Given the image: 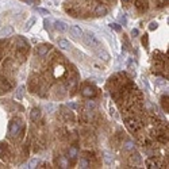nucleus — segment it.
Returning <instances> with one entry per match:
<instances>
[{
	"label": "nucleus",
	"instance_id": "obj_1",
	"mask_svg": "<svg viewBox=\"0 0 169 169\" xmlns=\"http://www.w3.org/2000/svg\"><path fill=\"white\" fill-rule=\"evenodd\" d=\"M82 38H84L85 45H88V46H91V47H97V46H99V41L95 38V35H93V34L87 33V34H84V37H82Z\"/></svg>",
	"mask_w": 169,
	"mask_h": 169
},
{
	"label": "nucleus",
	"instance_id": "obj_2",
	"mask_svg": "<svg viewBox=\"0 0 169 169\" xmlns=\"http://www.w3.org/2000/svg\"><path fill=\"white\" fill-rule=\"evenodd\" d=\"M54 24H56V29H57L60 33H65V31H68V24L65 23V22H62V20H56Z\"/></svg>",
	"mask_w": 169,
	"mask_h": 169
},
{
	"label": "nucleus",
	"instance_id": "obj_3",
	"mask_svg": "<svg viewBox=\"0 0 169 169\" xmlns=\"http://www.w3.org/2000/svg\"><path fill=\"white\" fill-rule=\"evenodd\" d=\"M69 31H70V34H72V37H76V38L82 35V30L78 27V26H70Z\"/></svg>",
	"mask_w": 169,
	"mask_h": 169
},
{
	"label": "nucleus",
	"instance_id": "obj_4",
	"mask_svg": "<svg viewBox=\"0 0 169 169\" xmlns=\"http://www.w3.org/2000/svg\"><path fill=\"white\" fill-rule=\"evenodd\" d=\"M20 129V123L19 122H11L10 125V129H8V133L10 134H16Z\"/></svg>",
	"mask_w": 169,
	"mask_h": 169
},
{
	"label": "nucleus",
	"instance_id": "obj_5",
	"mask_svg": "<svg viewBox=\"0 0 169 169\" xmlns=\"http://www.w3.org/2000/svg\"><path fill=\"white\" fill-rule=\"evenodd\" d=\"M14 33V29L11 26H4L2 30H0V37H8Z\"/></svg>",
	"mask_w": 169,
	"mask_h": 169
},
{
	"label": "nucleus",
	"instance_id": "obj_6",
	"mask_svg": "<svg viewBox=\"0 0 169 169\" xmlns=\"http://www.w3.org/2000/svg\"><path fill=\"white\" fill-rule=\"evenodd\" d=\"M95 14L97 15V16H104V15L107 14V8L104 6L99 4V6L96 7V10H95Z\"/></svg>",
	"mask_w": 169,
	"mask_h": 169
},
{
	"label": "nucleus",
	"instance_id": "obj_7",
	"mask_svg": "<svg viewBox=\"0 0 169 169\" xmlns=\"http://www.w3.org/2000/svg\"><path fill=\"white\" fill-rule=\"evenodd\" d=\"M39 116H41L39 108H33V110H31V114H30V118H31V121H34V122L38 121Z\"/></svg>",
	"mask_w": 169,
	"mask_h": 169
},
{
	"label": "nucleus",
	"instance_id": "obj_8",
	"mask_svg": "<svg viewBox=\"0 0 169 169\" xmlns=\"http://www.w3.org/2000/svg\"><path fill=\"white\" fill-rule=\"evenodd\" d=\"M23 93H24V87L20 85V87L16 89V92H15V97H16L18 100H22L23 99Z\"/></svg>",
	"mask_w": 169,
	"mask_h": 169
},
{
	"label": "nucleus",
	"instance_id": "obj_9",
	"mask_svg": "<svg viewBox=\"0 0 169 169\" xmlns=\"http://www.w3.org/2000/svg\"><path fill=\"white\" fill-rule=\"evenodd\" d=\"M97 56H99V58H100V60H103V61H106V62H107V61H110V58H111V57H110V54H108L106 50L99 51V53H97Z\"/></svg>",
	"mask_w": 169,
	"mask_h": 169
},
{
	"label": "nucleus",
	"instance_id": "obj_10",
	"mask_svg": "<svg viewBox=\"0 0 169 169\" xmlns=\"http://www.w3.org/2000/svg\"><path fill=\"white\" fill-rule=\"evenodd\" d=\"M58 46L61 49H64V50H66V49L70 47V45H69V42H68L66 39H60L58 41Z\"/></svg>",
	"mask_w": 169,
	"mask_h": 169
},
{
	"label": "nucleus",
	"instance_id": "obj_11",
	"mask_svg": "<svg viewBox=\"0 0 169 169\" xmlns=\"http://www.w3.org/2000/svg\"><path fill=\"white\" fill-rule=\"evenodd\" d=\"M49 49H50V46L49 45H43V46H41L39 49H38V54L39 56H45L49 51Z\"/></svg>",
	"mask_w": 169,
	"mask_h": 169
},
{
	"label": "nucleus",
	"instance_id": "obj_12",
	"mask_svg": "<svg viewBox=\"0 0 169 169\" xmlns=\"http://www.w3.org/2000/svg\"><path fill=\"white\" fill-rule=\"evenodd\" d=\"M112 161H114V158H112V156L110 154V153H108V152L104 153V162H106L107 165H111Z\"/></svg>",
	"mask_w": 169,
	"mask_h": 169
},
{
	"label": "nucleus",
	"instance_id": "obj_13",
	"mask_svg": "<svg viewBox=\"0 0 169 169\" xmlns=\"http://www.w3.org/2000/svg\"><path fill=\"white\" fill-rule=\"evenodd\" d=\"M82 95H84V96H93V95H95V91H93L92 88L87 87V88H84V92H82Z\"/></svg>",
	"mask_w": 169,
	"mask_h": 169
},
{
	"label": "nucleus",
	"instance_id": "obj_14",
	"mask_svg": "<svg viewBox=\"0 0 169 169\" xmlns=\"http://www.w3.org/2000/svg\"><path fill=\"white\" fill-rule=\"evenodd\" d=\"M34 23H35V18H31V19H30L27 23H26V26H24V30H26V31H29V30L31 29V26H33Z\"/></svg>",
	"mask_w": 169,
	"mask_h": 169
},
{
	"label": "nucleus",
	"instance_id": "obj_15",
	"mask_svg": "<svg viewBox=\"0 0 169 169\" xmlns=\"http://www.w3.org/2000/svg\"><path fill=\"white\" fill-rule=\"evenodd\" d=\"M78 165H80V168H88L89 167V162H88V160H85V158H80V162H78Z\"/></svg>",
	"mask_w": 169,
	"mask_h": 169
},
{
	"label": "nucleus",
	"instance_id": "obj_16",
	"mask_svg": "<svg viewBox=\"0 0 169 169\" xmlns=\"http://www.w3.org/2000/svg\"><path fill=\"white\" fill-rule=\"evenodd\" d=\"M38 164H39V160L38 158H33L31 161H30V164H29V168H35Z\"/></svg>",
	"mask_w": 169,
	"mask_h": 169
},
{
	"label": "nucleus",
	"instance_id": "obj_17",
	"mask_svg": "<svg viewBox=\"0 0 169 169\" xmlns=\"http://www.w3.org/2000/svg\"><path fill=\"white\" fill-rule=\"evenodd\" d=\"M69 156H70V158H74V157L77 156V149L76 148H70L69 149Z\"/></svg>",
	"mask_w": 169,
	"mask_h": 169
},
{
	"label": "nucleus",
	"instance_id": "obj_18",
	"mask_svg": "<svg viewBox=\"0 0 169 169\" xmlns=\"http://www.w3.org/2000/svg\"><path fill=\"white\" fill-rule=\"evenodd\" d=\"M37 12H39V14H42V15H50V12H49L47 10H45V8H41V7H37Z\"/></svg>",
	"mask_w": 169,
	"mask_h": 169
},
{
	"label": "nucleus",
	"instance_id": "obj_19",
	"mask_svg": "<svg viewBox=\"0 0 169 169\" xmlns=\"http://www.w3.org/2000/svg\"><path fill=\"white\" fill-rule=\"evenodd\" d=\"M110 27H111V29H114L115 31H121V26L116 24V23H111V24H110Z\"/></svg>",
	"mask_w": 169,
	"mask_h": 169
},
{
	"label": "nucleus",
	"instance_id": "obj_20",
	"mask_svg": "<svg viewBox=\"0 0 169 169\" xmlns=\"http://www.w3.org/2000/svg\"><path fill=\"white\" fill-rule=\"evenodd\" d=\"M66 106L69 107V108H72V110H76V108H77V104L76 103H72V101H68Z\"/></svg>",
	"mask_w": 169,
	"mask_h": 169
},
{
	"label": "nucleus",
	"instance_id": "obj_21",
	"mask_svg": "<svg viewBox=\"0 0 169 169\" xmlns=\"http://www.w3.org/2000/svg\"><path fill=\"white\" fill-rule=\"evenodd\" d=\"M157 26H158V24H157V22H152V23L149 24V30H152V31H153V30L157 29Z\"/></svg>",
	"mask_w": 169,
	"mask_h": 169
},
{
	"label": "nucleus",
	"instance_id": "obj_22",
	"mask_svg": "<svg viewBox=\"0 0 169 169\" xmlns=\"http://www.w3.org/2000/svg\"><path fill=\"white\" fill-rule=\"evenodd\" d=\"M43 24H45V29H46L47 31H50V29H51V26H50V22H49V20H45V22H43Z\"/></svg>",
	"mask_w": 169,
	"mask_h": 169
},
{
	"label": "nucleus",
	"instance_id": "obj_23",
	"mask_svg": "<svg viewBox=\"0 0 169 169\" xmlns=\"http://www.w3.org/2000/svg\"><path fill=\"white\" fill-rule=\"evenodd\" d=\"M46 110H47L49 112H53V111H54V106L49 103V104H46Z\"/></svg>",
	"mask_w": 169,
	"mask_h": 169
},
{
	"label": "nucleus",
	"instance_id": "obj_24",
	"mask_svg": "<svg viewBox=\"0 0 169 169\" xmlns=\"http://www.w3.org/2000/svg\"><path fill=\"white\" fill-rule=\"evenodd\" d=\"M87 107H88V108H95L96 104L93 103V101H87Z\"/></svg>",
	"mask_w": 169,
	"mask_h": 169
},
{
	"label": "nucleus",
	"instance_id": "obj_25",
	"mask_svg": "<svg viewBox=\"0 0 169 169\" xmlns=\"http://www.w3.org/2000/svg\"><path fill=\"white\" fill-rule=\"evenodd\" d=\"M138 34H140V31H138L137 29H133V30H131V35H133V37H137Z\"/></svg>",
	"mask_w": 169,
	"mask_h": 169
},
{
	"label": "nucleus",
	"instance_id": "obj_26",
	"mask_svg": "<svg viewBox=\"0 0 169 169\" xmlns=\"http://www.w3.org/2000/svg\"><path fill=\"white\" fill-rule=\"evenodd\" d=\"M125 148L127 149V150H129V149H133V142H127V144H126V146H125Z\"/></svg>",
	"mask_w": 169,
	"mask_h": 169
},
{
	"label": "nucleus",
	"instance_id": "obj_27",
	"mask_svg": "<svg viewBox=\"0 0 169 169\" xmlns=\"http://www.w3.org/2000/svg\"><path fill=\"white\" fill-rule=\"evenodd\" d=\"M61 165H62V168H66L68 167V162H66L65 158H61Z\"/></svg>",
	"mask_w": 169,
	"mask_h": 169
}]
</instances>
